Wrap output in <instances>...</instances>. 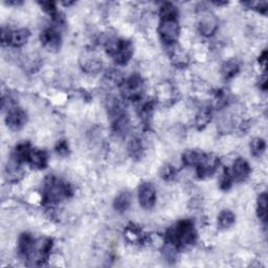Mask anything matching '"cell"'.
<instances>
[{"label":"cell","instance_id":"obj_13","mask_svg":"<svg viewBox=\"0 0 268 268\" xmlns=\"http://www.w3.org/2000/svg\"><path fill=\"white\" fill-rule=\"evenodd\" d=\"M207 155L208 154L201 152V151L188 150L182 155V161L188 166H198L205 161Z\"/></svg>","mask_w":268,"mask_h":268},{"label":"cell","instance_id":"obj_16","mask_svg":"<svg viewBox=\"0 0 268 268\" xmlns=\"http://www.w3.org/2000/svg\"><path fill=\"white\" fill-rule=\"evenodd\" d=\"M234 220H236L234 214L229 210H224L218 216V226L222 229L229 228L234 223Z\"/></svg>","mask_w":268,"mask_h":268},{"label":"cell","instance_id":"obj_9","mask_svg":"<svg viewBox=\"0 0 268 268\" xmlns=\"http://www.w3.org/2000/svg\"><path fill=\"white\" fill-rule=\"evenodd\" d=\"M250 171H251V169H250L249 163L244 158L239 157L233 161L232 170L230 172H231V176H232L233 181L242 182L249 176Z\"/></svg>","mask_w":268,"mask_h":268},{"label":"cell","instance_id":"obj_6","mask_svg":"<svg viewBox=\"0 0 268 268\" xmlns=\"http://www.w3.org/2000/svg\"><path fill=\"white\" fill-rule=\"evenodd\" d=\"M198 28L201 35L206 37L214 35L218 28V20L216 16L209 11L201 12V15L198 19Z\"/></svg>","mask_w":268,"mask_h":268},{"label":"cell","instance_id":"obj_15","mask_svg":"<svg viewBox=\"0 0 268 268\" xmlns=\"http://www.w3.org/2000/svg\"><path fill=\"white\" fill-rule=\"evenodd\" d=\"M131 201H132V196L129 192H127V191L121 192L114 199V204H113L114 209L117 212L124 213V212L129 210L130 206H131Z\"/></svg>","mask_w":268,"mask_h":268},{"label":"cell","instance_id":"obj_12","mask_svg":"<svg viewBox=\"0 0 268 268\" xmlns=\"http://www.w3.org/2000/svg\"><path fill=\"white\" fill-rule=\"evenodd\" d=\"M26 162L36 169H44L47 165V154L45 151L39 149H30Z\"/></svg>","mask_w":268,"mask_h":268},{"label":"cell","instance_id":"obj_24","mask_svg":"<svg viewBox=\"0 0 268 268\" xmlns=\"http://www.w3.org/2000/svg\"><path fill=\"white\" fill-rule=\"evenodd\" d=\"M39 5L42 8V10L45 11L48 15L53 16V17H55V16L58 15L57 8H56V4L55 3H50V2H48V3H40Z\"/></svg>","mask_w":268,"mask_h":268},{"label":"cell","instance_id":"obj_8","mask_svg":"<svg viewBox=\"0 0 268 268\" xmlns=\"http://www.w3.org/2000/svg\"><path fill=\"white\" fill-rule=\"evenodd\" d=\"M27 121V115L25 111L21 108H12L9 109L7 115V124L12 130L21 129Z\"/></svg>","mask_w":268,"mask_h":268},{"label":"cell","instance_id":"obj_4","mask_svg":"<svg viewBox=\"0 0 268 268\" xmlns=\"http://www.w3.org/2000/svg\"><path fill=\"white\" fill-rule=\"evenodd\" d=\"M158 34L163 43L172 44L176 42L180 34L177 17H160Z\"/></svg>","mask_w":268,"mask_h":268},{"label":"cell","instance_id":"obj_10","mask_svg":"<svg viewBox=\"0 0 268 268\" xmlns=\"http://www.w3.org/2000/svg\"><path fill=\"white\" fill-rule=\"evenodd\" d=\"M18 249H19V253L23 257L27 259H30L31 257H34V254H35V249H36V241L30 233L24 232L21 234L19 241H18Z\"/></svg>","mask_w":268,"mask_h":268},{"label":"cell","instance_id":"obj_19","mask_svg":"<svg viewBox=\"0 0 268 268\" xmlns=\"http://www.w3.org/2000/svg\"><path fill=\"white\" fill-rule=\"evenodd\" d=\"M128 149H129V153L133 157L141 156L143 154V150H144V146H143L142 140H140L139 138H133L129 142Z\"/></svg>","mask_w":268,"mask_h":268},{"label":"cell","instance_id":"obj_2","mask_svg":"<svg viewBox=\"0 0 268 268\" xmlns=\"http://www.w3.org/2000/svg\"><path fill=\"white\" fill-rule=\"evenodd\" d=\"M72 194V188L66 183L54 176L46 178L43 190L44 201L48 204H56L63 199L70 197Z\"/></svg>","mask_w":268,"mask_h":268},{"label":"cell","instance_id":"obj_3","mask_svg":"<svg viewBox=\"0 0 268 268\" xmlns=\"http://www.w3.org/2000/svg\"><path fill=\"white\" fill-rule=\"evenodd\" d=\"M108 54L114 59L117 64H126L133 54V47L131 42L120 39H111L106 43Z\"/></svg>","mask_w":268,"mask_h":268},{"label":"cell","instance_id":"obj_7","mask_svg":"<svg viewBox=\"0 0 268 268\" xmlns=\"http://www.w3.org/2000/svg\"><path fill=\"white\" fill-rule=\"evenodd\" d=\"M144 82L141 77L139 76H132L128 80H126L122 85V92L127 98L136 99L141 96L143 90Z\"/></svg>","mask_w":268,"mask_h":268},{"label":"cell","instance_id":"obj_11","mask_svg":"<svg viewBox=\"0 0 268 268\" xmlns=\"http://www.w3.org/2000/svg\"><path fill=\"white\" fill-rule=\"evenodd\" d=\"M41 41L49 50H57L61 43L60 34L56 28H47L42 32Z\"/></svg>","mask_w":268,"mask_h":268},{"label":"cell","instance_id":"obj_14","mask_svg":"<svg viewBox=\"0 0 268 268\" xmlns=\"http://www.w3.org/2000/svg\"><path fill=\"white\" fill-rule=\"evenodd\" d=\"M29 30L27 28H19L11 31L9 44L14 47H20L24 45L29 39Z\"/></svg>","mask_w":268,"mask_h":268},{"label":"cell","instance_id":"obj_5","mask_svg":"<svg viewBox=\"0 0 268 268\" xmlns=\"http://www.w3.org/2000/svg\"><path fill=\"white\" fill-rule=\"evenodd\" d=\"M139 201L145 210L152 209L156 203V190L151 182H143L139 188Z\"/></svg>","mask_w":268,"mask_h":268},{"label":"cell","instance_id":"obj_21","mask_svg":"<svg viewBox=\"0 0 268 268\" xmlns=\"http://www.w3.org/2000/svg\"><path fill=\"white\" fill-rule=\"evenodd\" d=\"M232 176H231V172L227 169V168H224V170L222 171L220 178H219V184H220V188L224 191L228 190L231 184H232Z\"/></svg>","mask_w":268,"mask_h":268},{"label":"cell","instance_id":"obj_17","mask_svg":"<svg viewBox=\"0 0 268 268\" xmlns=\"http://www.w3.org/2000/svg\"><path fill=\"white\" fill-rule=\"evenodd\" d=\"M257 214L260 219L265 223L267 218V195L265 192L261 193L258 198Z\"/></svg>","mask_w":268,"mask_h":268},{"label":"cell","instance_id":"obj_22","mask_svg":"<svg viewBox=\"0 0 268 268\" xmlns=\"http://www.w3.org/2000/svg\"><path fill=\"white\" fill-rule=\"evenodd\" d=\"M160 175H161V178L164 179L165 181H171L176 177L177 171L173 165L166 163L162 166V169L160 171Z\"/></svg>","mask_w":268,"mask_h":268},{"label":"cell","instance_id":"obj_25","mask_svg":"<svg viewBox=\"0 0 268 268\" xmlns=\"http://www.w3.org/2000/svg\"><path fill=\"white\" fill-rule=\"evenodd\" d=\"M57 152L61 155H66L69 153V145H67L66 142H60L57 145Z\"/></svg>","mask_w":268,"mask_h":268},{"label":"cell","instance_id":"obj_1","mask_svg":"<svg viewBox=\"0 0 268 268\" xmlns=\"http://www.w3.org/2000/svg\"><path fill=\"white\" fill-rule=\"evenodd\" d=\"M196 238V230L193 223L189 220L178 222L175 226L168 230L165 234L166 243L174 245L176 248L187 247L194 244Z\"/></svg>","mask_w":268,"mask_h":268},{"label":"cell","instance_id":"obj_23","mask_svg":"<svg viewBox=\"0 0 268 268\" xmlns=\"http://www.w3.org/2000/svg\"><path fill=\"white\" fill-rule=\"evenodd\" d=\"M210 120H211V112L208 110H203L197 115L196 123L199 127H204L210 122Z\"/></svg>","mask_w":268,"mask_h":268},{"label":"cell","instance_id":"obj_18","mask_svg":"<svg viewBox=\"0 0 268 268\" xmlns=\"http://www.w3.org/2000/svg\"><path fill=\"white\" fill-rule=\"evenodd\" d=\"M266 149L265 141L261 138L254 139L250 143V153L253 154L255 157H260Z\"/></svg>","mask_w":268,"mask_h":268},{"label":"cell","instance_id":"obj_20","mask_svg":"<svg viewBox=\"0 0 268 268\" xmlns=\"http://www.w3.org/2000/svg\"><path fill=\"white\" fill-rule=\"evenodd\" d=\"M239 69H240V65L236 60H229L223 65L222 73L224 77L231 78L234 75H237V73L239 72Z\"/></svg>","mask_w":268,"mask_h":268}]
</instances>
